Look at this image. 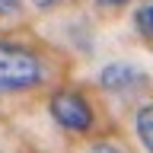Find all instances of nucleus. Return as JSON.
I'll list each match as a JSON object with an SVG mask.
<instances>
[{"label":"nucleus","instance_id":"1","mask_svg":"<svg viewBox=\"0 0 153 153\" xmlns=\"http://www.w3.org/2000/svg\"><path fill=\"white\" fill-rule=\"evenodd\" d=\"M42 57L19 42H0V96L26 93L42 83Z\"/></svg>","mask_w":153,"mask_h":153},{"label":"nucleus","instance_id":"2","mask_svg":"<svg viewBox=\"0 0 153 153\" xmlns=\"http://www.w3.org/2000/svg\"><path fill=\"white\" fill-rule=\"evenodd\" d=\"M48 112H51V118L64 131H74V134H86L93 128V121H96L86 96H80L76 89H57V93H51Z\"/></svg>","mask_w":153,"mask_h":153},{"label":"nucleus","instance_id":"3","mask_svg":"<svg viewBox=\"0 0 153 153\" xmlns=\"http://www.w3.org/2000/svg\"><path fill=\"white\" fill-rule=\"evenodd\" d=\"M140 83H143V74L131 64H108L99 70V86L108 89V93H128Z\"/></svg>","mask_w":153,"mask_h":153},{"label":"nucleus","instance_id":"4","mask_svg":"<svg viewBox=\"0 0 153 153\" xmlns=\"http://www.w3.org/2000/svg\"><path fill=\"white\" fill-rule=\"evenodd\" d=\"M134 131L140 137L143 150L153 153V105H140L137 115H134Z\"/></svg>","mask_w":153,"mask_h":153},{"label":"nucleus","instance_id":"5","mask_svg":"<svg viewBox=\"0 0 153 153\" xmlns=\"http://www.w3.org/2000/svg\"><path fill=\"white\" fill-rule=\"evenodd\" d=\"M134 26H137L140 35L153 38V0H147V3H140L134 10Z\"/></svg>","mask_w":153,"mask_h":153},{"label":"nucleus","instance_id":"6","mask_svg":"<svg viewBox=\"0 0 153 153\" xmlns=\"http://www.w3.org/2000/svg\"><path fill=\"white\" fill-rule=\"evenodd\" d=\"M19 7H22V0H0V16H13L19 13Z\"/></svg>","mask_w":153,"mask_h":153},{"label":"nucleus","instance_id":"7","mask_svg":"<svg viewBox=\"0 0 153 153\" xmlns=\"http://www.w3.org/2000/svg\"><path fill=\"white\" fill-rule=\"evenodd\" d=\"M89 153H121L118 147H112V143H93L89 147Z\"/></svg>","mask_w":153,"mask_h":153},{"label":"nucleus","instance_id":"8","mask_svg":"<svg viewBox=\"0 0 153 153\" xmlns=\"http://www.w3.org/2000/svg\"><path fill=\"white\" fill-rule=\"evenodd\" d=\"M32 3H35L38 10H54L57 3H61V0H32Z\"/></svg>","mask_w":153,"mask_h":153},{"label":"nucleus","instance_id":"9","mask_svg":"<svg viewBox=\"0 0 153 153\" xmlns=\"http://www.w3.org/2000/svg\"><path fill=\"white\" fill-rule=\"evenodd\" d=\"M96 3H99V7H124L128 0H96Z\"/></svg>","mask_w":153,"mask_h":153}]
</instances>
